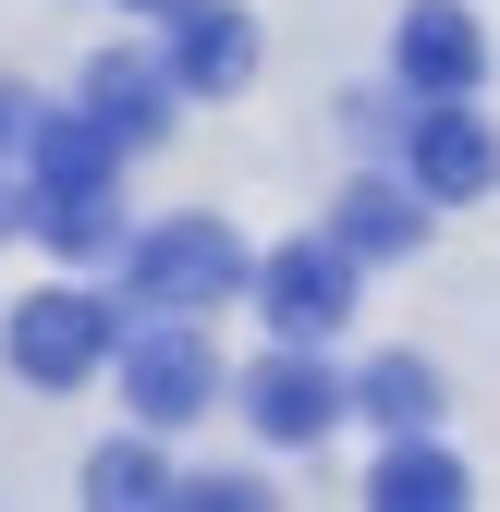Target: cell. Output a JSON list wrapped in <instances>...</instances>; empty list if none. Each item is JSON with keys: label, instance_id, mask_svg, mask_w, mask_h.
<instances>
[{"label": "cell", "instance_id": "cell-12", "mask_svg": "<svg viewBox=\"0 0 500 512\" xmlns=\"http://www.w3.org/2000/svg\"><path fill=\"white\" fill-rule=\"evenodd\" d=\"M25 232L49 256H110L122 244V208H110V183H25Z\"/></svg>", "mask_w": 500, "mask_h": 512}, {"label": "cell", "instance_id": "cell-9", "mask_svg": "<svg viewBox=\"0 0 500 512\" xmlns=\"http://www.w3.org/2000/svg\"><path fill=\"white\" fill-rule=\"evenodd\" d=\"M244 74H257V25H244L232 0H183L171 13V86L183 98H232Z\"/></svg>", "mask_w": 500, "mask_h": 512}, {"label": "cell", "instance_id": "cell-11", "mask_svg": "<svg viewBox=\"0 0 500 512\" xmlns=\"http://www.w3.org/2000/svg\"><path fill=\"white\" fill-rule=\"evenodd\" d=\"M110 171H122V135H110L86 98L25 122V183H110Z\"/></svg>", "mask_w": 500, "mask_h": 512}, {"label": "cell", "instance_id": "cell-6", "mask_svg": "<svg viewBox=\"0 0 500 512\" xmlns=\"http://www.w3.org/2000/svg\"><path fill=\"white\" fill-rule=\"evenodd\" d=\"M403 171L427 183V196H488V183H500V135H488V122L464 110V98H415V122H403Z\"/></svg>", "mask_w": 500, "mask_h": 512}, {"label": "cell", "instance_id": "cell-16", "mask_svg": "<svg viewBox=\"0 0 500 512\" xmlns=\"http://www.w3.org/2000/svg\"><path fill=\"white\" fill-rule=\"evenodd\" d=\"M171 500H196V512H244V500H257V488H244V476H183Z\"/></svg>", "mask_w": 500, "mask_h": 512}, {"label": "cell", "instance_id": "cell-19", "mask_svg": "<svg viewBox=\"0 0 500 512\" xmlns=\"http://www.w3.org/2000/svg\"><path fill=\"white\" fill-rule=\"evenodd\" d=\"M122 13H159V25H171V13H183V0H122Z\"/></svg>", "mask_w": 500, "mask_h": 512}, {"label": "cell", "instance_id": "cell-13", "mask_svg": "<svg viewBox=\"0 0 500 512\" xmlns=\"http://www.w3.org/2000/svg\"><path fill=\"white\" fill-rule=\"evenodd\" d=\"M366 500H379V512H464V464L427 427H403L391 452H379V476H366Z\"/></svg>", "mask_w": 500, "mask_h": 512}, {"label": "cell", "instance_id": "cell-1", "mask_svg": "<svg viewBox=\"0 0 500 512\" xmlns=\"http://www.w3.org/2000/svg\"><path fill=\"white\" fill-rule=\"evenodd\" d=\"M122 281H135L147 317H208V305H232L244 281H257V256H244L220 220H159V232L122 244Z\"/></svg>", "mask_w": 500, "mask_h": 512}, {"label": "cell", "instance_id": "cell-17", "mask_svg": "<svg viewBox=\"0 0 500 512\" xmlns=\"http://www.w3.org/2000/svg\"><path fill=\"white\" fill-rule=\"evenodd\" d=\"M25 122H37V110H25L13 86H0V147H25Z\"/></svg>", "mask_w": 500, "mask_h": 512}, {"label": "cell", "instance_id": "cell-10", "mask_svg": "<svg viewBox=\"0 0 500 512\" xmlns=\"http://www.w3.org/2000/svg\"><path fill=\"white\" fill-rule=\"evenodd\" d=\"M171 98H183V86H171V61H147V49H98V61H86V110L110 122L122 147H159Z\"/></svg>", "mask_w": 500, "mask_h": 512}, {"label": "cell", "instance_id": "cell-5", "mask_svg": "<svg viewBox=\"0 0 500 512\" xmlns=\"http://www.w3.org/2000/svg\"><path fill=\"white\" fill-rule=\"evenodd\" d=\"M232 391H244V415H257V439H281V452H305V439H330V427L354 415V378H330L305 342L257 354V366L232 378Z\"/></svg>", "mask_w": 500, "mask_h": 512}, {"label": "cell", "instance_id": "cell-14", "mask_svg": "<svg viewBox=\"0 0 500 512\" xmlns=\"http://www.w3.org/2000/svg\"><path fill=\"white\" fill-rule=\"evenodd\" d=\"M171 488H183V476L159 464V427H135V439H110V452L86 464V500H98V512H147V500H171Z\"/></svg>", "mask_w": 500, "mask_h": 512}, {"label": "cell", "instance_id": "cell-3", "mask_svg": "<svg viewBox=\"0 0 500 512\" xmlns=\"http://www.w3.org/2000/svg\"><path fill=\"white\" fill-rule=\"evenodd\" d=\"M110 354H122V317L98 293H25L13 305V378L25 391H86Z\"/></svg>", "mask_w": 500, "mask_h": 512}, {"label": "cell", "instance_id": "cell-4", "mask_svg": "<svg viewBox=\"0 0 500 512\" xmlns=\"http://www.w3.org/2000/svg\"><path fill=\"white\" fill-rule=\"evenodd\" d=\"M244 293H257V317H269L281 342H330L342 317H354V256H342L330 232H305V244H269Z\"/></svg>", "mask_w": 500, "mask_h": 512}, {"label": "cell", "instance_id": "cell-15", "mask_svg": "<svg viewBox=\"0 0 500 512\" xmlns=\"http://www.w3.org/2000/svg\"><path fill=\"white\" fill-rule=\"evenodd\" d=\"M354 403L379 415L391 439H403V427H440V366H427V354H379V366L354 378Z\"/></svg>", "mask_w": 500, "mask_h": 512}, {"label": "cell", "instance_id": "cell-18", "mask_svg": "<svg viewBox=\"0 0 500 512\" xmlns=\"http://www.w3.org/2000/svg\"><path fill=\"white\" fill-rule=\"evenodd\" d=\"M0 232H25V183H0Z\"/></svg>", "mask_w": 500, "mask_h": 512}, {"label": "cell", "instance_id": "cell-2", "mask_svg": "<svg viewBox=\"0 0 500 512\" xmlns=\"http://www.w3.org/2000/svg\"><path fill=\"white\" fill-rule=\"evenodd\" d=\"M122 403H135V427H196L220 403V354L196 342V317H147V330H122Z\"/></svg>", "mask_w": 500, "mask_h": 512}, {"label": "cell", "instance_id": "cell-7", "mask_svg": "<svg viewBox=\"0 0 500 512\" xmlns=\"http://www.w3.org/2000/svg\"><path fill=\"white\" fill-rule=\"evenodd\" d=\"M391 61H403V86H415V98H476L488 37H476V13H464V0H415V13H403V37H391Z\"/></svg>", "mask_w": 500, "mask_h": 512}, {"label": "cell", "instance_id": "cell-8", "mask_svg": "<svg viewBox=\"0 0 500 512\" xmlns=\"http://www.w3.org/2000/svg\"><path fill=\"white\" fill-rule=\"evenodd\" d=\"M427 208H440V196H427L415 171H403V183H342V196H330V244L354 256V269L415 256V244H427Z\"/></svg>", "mask_w": 500, "mask_h": 512}]
</instances>
